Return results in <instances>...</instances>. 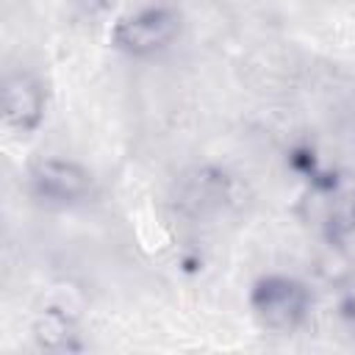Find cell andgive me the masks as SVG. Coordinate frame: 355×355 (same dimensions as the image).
<instances>
[{
  "label": "cell",
  "instance_id": "6da1fadb",
  "mask_svg": "<svg viewBox=\"0 0 355 355\" xmlns=\"http://www.w3.org/2000/svg\"><path fill=\"white\" fill-rule=\"evenodd\" d=\"M250 308L266 330L291 333L308 319L311 291L291 275H263L250 291Z\"/></svg>",
  "mask_w": 355,
  "mask_h": 355
},
{
  "label": "cell",
  "instance_id": "277c9868",
  "mask_svg": "<svg viewBox=\"0 0 355 355\" xmlns=\"http://www.w3.org/2000/svg\"><path fill=\"white\" fill-rule=\"evenodd\" d=\"M44 86L25 69L11 72L3 83V125L17 136L33 133L44 119Z\"/></svg>",
  "mask_w": 355,
  "mask_h": 355
},
{
  "label": "cell",
  "instance_id": "3957f363",
  "mask_svg": "<svg viewBox=\"0 0 355 355\" xmlns=\"http://www.w3.org/2000/svg\"><path fill=\"white\" fill-rule=\"evenodd\" d=\"M28 189L39 202L47 205H78L92 197V172L67 158H42L28 172Z\"/></svg>",
  "mask_w": 355,
  "mask_h": 355
},
{
  "label": "cell",
  "instance_id": "7a4b0ae2",
  "mask_svg": "<svg viewBox=\"0 0 355 355\" xmlns=\"http://www.w3.org/2000/svg\"><path fill=\"white\" fill-rule=\"evenodd\" d=\"M180 33V14L169 6H141L114 25L111 42L116 50L144 58L164 53Z\"/></svg>",
  "mask_w": 355,
  "mask_h": 355
},
{
  "label": "cell",
  "instance_id": "5b68a950",
  "mask_svg": "<svg viewBox=\"0 0 355 355\" xmlns=\"http://www.w3.org/2000/svg\"><path fill=\"white\" fill-rule=\"evenodd\" d=\"M319 225L327 239H344L355 230V178H327L316 189Z\"/></svg>",
  "mask_w": 355,
  "mask_h": 355
}]
</instances>
